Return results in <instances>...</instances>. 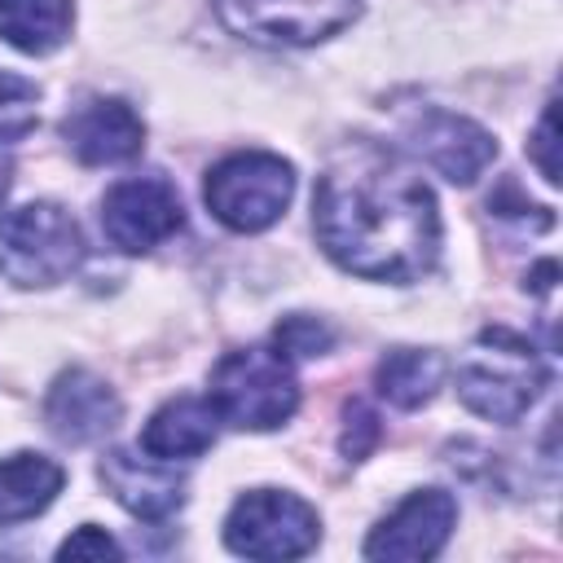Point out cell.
Returning a JSON list of instances; mask_svg holds the SVG:
<instances>
[{"instance_id":"cell-21","label":"cell","mask_w":563,"mask_h":563,"mask_svg":"<svg viewBox=\"0 0 563 563\" xmlns=\"http://www.w3.org/2000/svg\"><path fill=\"white\" fill-rule=\"evenodd\" d=\"M374 440H378V418H374L365 405H347V422H343L339 449L356 462V457H365V453L374 449Z\"/></svg>"},{"instance_id":"cell-15","label":"cell","mask_w":563,"mask_h":563,"mask_svg":"<svg viewBox=\"0 0 563 563\" xmlns=\"http://www.w3.org/2000/svg\"><path fill=\"white\" fill-rule=\"evenodd\" d=\"M66 471L44 453H13L0 462V528L35 519L62 493Z\"/></svg>"},{"instance_id":"cell-23","label":"cell","mask_w":563,"mask_h":563,"mask_svg":"<svg viewBox=\"0 0 563 563\" xmlns=\"http://www.w3.org/2000/svg\"><path fill=\"white\" fill-rule=\"evenodd\" d=\"M528 282H532V290H550V282H554V260H545Z\"/></svg>"},{"instance_id":"cell-14","label":"cell","mask_w":563,"mask_h":563,"mask_svg":"<svg viewBox=\"0 0 563 563\" xmlns=\"http://www.w3.org/2000/svg\"><path fill=\"white\" fill-rule=\"evenodd\" d=\"M216 431H220V413L211 400L202 396H176L167 400L141 431V449L150 457H163V462H176V457H198L216 444Z\"/></svg>"},{"instance_id":"cell-19","label":"cell","mask_w":563,"mask_h":563,"mask_svg":"<svg viewBox=\"0 0 563 563\" xmlns=\"http://www.w3.org/2000/svg\"><path fill=\"white\" fill-rule=\"evenodd\" d=\"M273 347L282 356H325L334 347V330L321 321V317H308V312H290L277 321L273 330Z\"/></svg>"},{"instance_id":"cell-1","label":"cell","mask_w":563,"mask_h":563,"mask_svg":"<svg viewBox=\"0 0 563 563\" xmlns=\"http://www.w3.org/2000/svg\"><path fill=\"white\" fill-rule=\"evenodd\" d=\"M312 229L343 273L369 282H418L440 255L435 194L378 145H352L330 158L312 194Z\"/></svg>"},{"instance_id":"cell-18","label":"cell","mask_w":563,"mask_h":563,"mask_svg":"<svg viewBox=\"0 0 563 563\" xmlns=\"http://www.w3.org/2000/svg\"><path fill=\"white\" fill-rule=\"evenodd\" d=\"M40 88L26 75L0 70V145H13L35 132L40 123Z\"/></svg>"},{"instance_id":"cell-5","label":"cell","mask_w":563,"mask_h":563,"mask_svg":"<svg viewBox=\"0 0 563 563\" xmlns=\"http://www.w3.org/2000/svg\"><path fill=\"white\" fill-rule=\"evenodd\" d=\"M295 194V167L268 150H242L207 172L202 198L211 216L233 233H260L282 220Z\"/></svg>"},{"instance_id":"cell-7","label":"cell","mask_w":563,"mask_h":563,"mask_svg":"<svg viewBox=\"0 0 563 563\" xmlns=\"http://www.w3.org/2000/svg\"><path fill=\"white\" fill-rule=\"evenodd\" d=\"M220 22L255 44H317L343 31L361 0H216Z\"/></svg>"},{"instance_id":"cell-22","label":"cell","mask_w":563,"mask_h":563,"mask_svg":"<svg viewBox=\"0 0 563 563\" xmlns=\"http://www.w3.org/2000/svg\"><path fill=\"white\" fill-rule=\"evenodd\" d=\"M532 158H537L541 176H545L550 185H559V163H554V101L545 106V114H541V123H537V136H532Z\"/></svg>"},{"instance_id":"cell-16","label":"cell","mask_w":563,"mask_h":563,"mask_svg":"<svg viewBox=\"0 0 563 563\" xmlns=\"http://www.w3.org/2000/svg\"><path fill=\"white\" fill-rule=\"evenodd\" d=\"M70 22H75L70 0H0V40L31 57L62 48Z\"/></svg>"},{"instance_id":"cell-8","label":"cell","mask_w":563,"mask_h":563,"mask_svg":"<svg viewBox=\"0 0 563 563\" xmlns=\"http://www.w3.org/2000/svg\"><path fill=\"white\" fill-rule=\"evenodd\" d=\"M180 224H185L180 194L163 176H128V180L110 185L101 198V229L128 255L154 251Z\"/></svg>"},{"instance_id":"cell-17","label":"cell","mask_w":563,"mask_h":563,"mask_svg":"<svg viewBox=\"0 0 563 563\" xmlns=\"http://www.w3.org/2000/svg\"><path fill=\"white\" fill-rule=\"evenodd\" d=\"M444 378V361L435 352H422V347H391L378 369H374V387L387 405L396 409H418L435 396Z\"/></svg>"},{"instance_id":"cell-10","label":"cell","mask_w":563,"mask_h":563,"mask_svg":"<svg viewBox=\"0 0 563 563\" xmlns=\"http://www.w3.org/2000/svg\"><path fill=\"white\" fill-rule=\"evenodd\" d=\"M409 145L427 167H435L453 185H471L497 154V141L453 110H422L409 123Z\"/></svg>"},{"instance_id":"cell-3","label":"cell","mask_w":563,"mask_h":563,"mask_svg":"<svg viewBox=\"0 0 563 563\" xmlns=\"http://www.w3.org/2000/svg\"><path fill=\"white\" fill-rule=\"evenodd\" d=\"M207 400L238 431H273L299 409V383L277 347H238L216 361Z\"/></svg>"},{"instance_id":"cell-9","label":"cell","mask_w":563,"mask_h":563,"mask_svg":"<svg viewBox=\"0 0 563 563\" xmlns=\"http://www.w3.org/2000/svg\"><path fill=\"white\" fill-rule=\"evenodd\" d=\"M457 523V501L444 488H418L409 493L365 541V559H396V563H418L435 559Z\"/></svg>"},{"instance_id":"cell-12","label":"cell","mask_w":563,"mask_h":563,"mask_svg":"<svg viewBox=\"0 0 563 563\" xmlns=\"http://www.w3.org/2000/svg\"><path fill=\"white\" fill-rule=\"evenodd\" d=\"M44 418L57 440L92 444L106 431H114V422L123 418V405L114 387L97 378L92 369H62L44 396Z\"/></svg>"},{"instance_id":"cell-20","label":"cell","mask_w":563,"mask_h":563,"mask_svg":"<svg viewBox=\"0 0 563 563\" xmlns=\"http://www.w3.org/2000/svg\"><path fill=\"white\" fill-rule=\"evenodd\" d=\"M119 554H123L119 541H114L106 528H97V523L75 528V532L57 545V559H119Z\"/></svg>"},{"instance_id":"cell-6","label":"cell","mask_w":563,"mask_h":563,"mask_svg":"<svg viewBox=\"0 0 563 563\" xmlns=\"http://www.w3.org/2000/svg\"><path fill=\"white\" fill-rule=\"evenodd\" d=\"M317 510L282 488L242 493L224 519V545L242 559H299L317 545Z\"/></svg>"},{"instance_id":"cell-11","label":"cell","mask_w":563,"mask_h":563,"mask_svg":"<svg viewBox=\"0 0 563 563\" xmlns=\"http://www.w3.org/2000/svg\"><path fill=\"white\" fill-rule=\"evenodd\" d=\"M66 145L75 150L79 163L88 167H106V163H128L141 154L145 145V123L141 114L119 101V97H92L84 106H75L62 123Z\"/></svg>"},{"instance_id":"cell-13","label":"cell","mask_w":563,"mask_h":563,"mask_svg":"<svg viewBox=\"0 0 563 563\" xmlns=\"http://www.w3.org/2000/svg\"><path fill=\"white\" fill-rule=\"evenodd\" d=\"M101 484L110 497L136 515V519H167L185 506V475L167 466L163 457H132L128 449H114L101 457Z\"/></svg>"},{"instance_id":"cell-2","label":"cell","mask_w":563,"mask_h":563,"mask_svg":"<svg viewBox=\"0 0 563 563\" xmlns=\"http://www.w3.org/2000/svg\"><path fill=\"white\" fill-rule=\"evenodd\" d=\"M545 383H550V369H545L541 352L506 325L479 330L475 343L466 347L462 365H457L462 405L488 422H501V427L519 422Z\"/></svg>"},{"instance_id":"cell-4","label":"cell","mask_w":563,"mask_h":563,"mask_svg":"<svg viewBox=\"0 0 563 563\" xmlns=\"http://www.w3.org/2000/svg\"><path fill=\"white\" fill-rule=\"evenodd\" d=\"M84 260V233L57 202H26L0 216V273L13 286H57Z\"/></svg>"}]
</instances>
